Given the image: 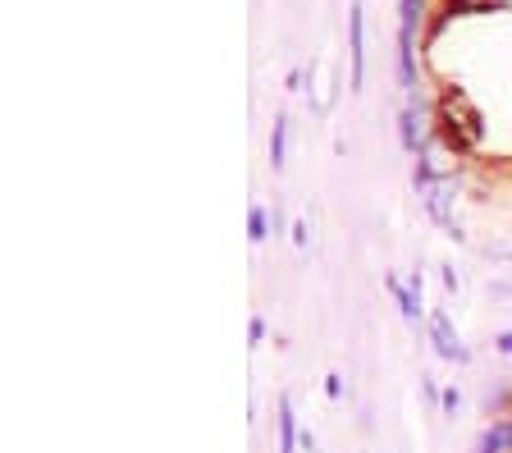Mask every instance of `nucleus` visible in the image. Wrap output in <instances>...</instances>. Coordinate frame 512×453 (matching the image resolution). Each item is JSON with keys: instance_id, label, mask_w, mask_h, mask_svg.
Returning a JSON list of instances; mask_svg holds the SVG:
<instances>
[{"instance_id": "f257e3e1", "label": "nucleus", "mask_w": 512, "mask_h": 453, "mask_svg": "<svg viewBox=\"0 0 512 453\" xmlns=\"http://www.w3.org/2000/svg\"><path fill=\"white\" fill-rule=\"evenodd\" d=\"M426 330H430V344H435V357H444L448 367H467V344H462L458 335V325L448 321L444 307H435V312L426 316Z\"/></svg>"}, {"instance_id": "f03ea898", "label": "nucleus", "mask_w": 512, "mask_h": 453, "mask_svg": "<svg viewBox=\"0 0 512 453\" xmlns=\"http://www.w3.org/2000/svg\"><path fill=\"white\" fill-rule=\"evenodd\" d=\"M348 51H352V92H362V83H366V10L362 5L348 10Z\"/></svg>"}, {"instance_id": "7ed1b4c3", "label": "nucleus", "mask_w": 512, "mask_h": 453, "mask_svg": "<svg viewBox=\"0 0 512 453\" xmlns=\"http://www.w3.org/2000/svg\"><path fill=\"white\" fill-rule=\"evenodd\" d=\"M389 293L398 298V312H403V321H426V293H421V275L412 270V280H398V275H389Z\"/></svg>"}, {"instance_id": "20e7f679", "label": "nucleus", "mask_w": 512, "mask_h": 453, "mask_svg": "<svg viewBox=\"0 0 512 453\" xmlns=\"http://www.w3.org/2000/svg\"><path fill=\"white\" fill-rule=\"evenodd\" d=\"M398 138H403V147L412 151H426L430 142V119H426V106L421 101H412V106H403V115H398Z\"/></svg>"}, {"instance_id": "39448f33", "label": "nucleus", "mask_w": 512, "mask_h": 453, "mask_svg": "<svg viewBox=\"0 0 512 453\" xmlns=\"http://www.w3.org/2000/svg\"><path fill=\"white\" fill-rule=\"evenodd\" d=\"M298 412H293V399L279 394V453H298Z\"/></svg>"}, {"instance_id": "423d86ee", "label": "nucleus", "mask_w": 512, "mask_h": 453, "mask_svg": "<svg viewBox=\"0 0 512 453\" xmlns=\"http://www.w3.org/2000/svg\"><path fill=\"white\" fill-rule=\"evenodd\" d=\"M288 165V115H275V124H270V170H284Z\"/></svg>"}, {"instance_id": "0eeeda50", "label": "nucleus", "mask_w": 512, "mask_h": 453, "mask_svg": "<svg viewBox=\"0 0 512 453\" xmlns=\"http://www.w3.org/2000/svg\"><path fill=\"white\" fill-rule=\"evenodd\" d=\"M270 229H275V216H270L266 206H261V202L247 206V243H256V248H261V243L270 238Z\"/></svg>"}, {"instance_id": "6e6552de", "label": "nucleus", "mask_w": 512, "mask_h": 453, "mask_svg": "<svg viewBox=\"0 0 512 453\" xmlns=\"http://www.w3.org/2000/svg\"><path fill=\"white\" fill-rule=\"evenodd\" d=\"M325 394H330L334 403L348 399V380H343V371H330V376H325Z\"/></svg>"}, {"instance_id": "1a4fd4ad", "label": "nucleus", "mask_w": 512, "mask_h": 453, "mask_svg": "<svg viewBox=\"0 0 512 453\" xmlns=\"http://www.w3.org/2000/svg\"><path fill=\"white\" fill-rule=\"evenodd\" d=\"M439 408H444V417H458V412H462V394L448 385L444 394H439Z\"/></svg>"}, {"instance_id": "9d476101", "label": "nucleus", "mask_w": 512, "mask_h": 453, "mask_svg": "<svg viewBox=\"0 0 512 453\" xmlns=\"http://www.w3.org/2000/svg\"><path fill=\"white\" fill-rule=\"evenodd\" d=\"M288 234H293V248H298V252L311 248V225H307V220H293V229H288Z\"/></svg>"}, {"instance_id": "9b49d317", "label": "nucleus", "mask_w": 512, "mask_h": 453, "mask_svg": "<svg viewBox=\"0 0 512 453\" xmlns=\"http://www.w3.org/2000/svg\"><path fill=\"white\" fill-rule=\"evenodd\" d=\"M247 339H252V348H261V339H266V321H261V316H252V325H247Z\"/></svg>"}, {"instance_id": "f8f14e48", "label": "nucleus", "mask_w": 512, "mask_h": 453, "mask_svg": "<svg viewBox=\"0 0 512 453\" xmlns=\"http://www.w3.org/2000/svg\"><path fill=\"white\" fill-rule=\"evenodd\" d=\"M439 284H444V293H458V270H453V266H444V270H439Z\"/></svg>"}, {"instance_id": "ddd939ff", "label": "nucleus", "mask_w": 512, "mask_h": 453, "mask_svg": "<svg viewBox=\"0 0 512 453\" xmlns=\"http://www.w3.org/2000/svg\"><path fill=\"white\" fill-rule=\"evenodd\" d=\"M421 394H426L430 403H439V394H444V389H439V385H435V380H430V376H421Z\"/></svg>"}, {"instance_id": "4468645a", "label": "nucleus", "mask_w": 512, "mask_h": 453, "mask_svg": "<svg viewBox=\"0 0 512 453\" xmlns=\"http://www.w3.org/2000/svg\"><path fill=\"white\" fill-rule=\"evenodd\" d=\"M499 431H503V449L512 453V412H508V417H499Z\"/></svg>"}, {"instance_id": "2eb2a0df", "label": "nucleus", "mask_w": 512, "mask_h": 453, "mask_svg": "<svg viewBox=\"0 0 512 453\" xmlns=\"http://www.w3.org/2000/svg\"><path fill=\"white\" fill-rule=\"evenodd\" d=\"M298 444H302V453H311V449H316V435H311V431H307V426H302V435H298Z\"/></svg>"}, {"instance_id": "dca6fc26", "label": "nucleus", "mask_w": 512, "mask_h": 453, "mask_svg": "<svg viewBox=\"0 0 512 453\" xmlns=\"http://www.w3.org/2000/svg\"><path fill=\"white\" fill-rule=\"evenodd\" d=\"M494 348H499V353H512V330H503V335L494 339Z\"/></svg>"}, {"instance_id": "f3484780", "label": "nucleus", "mask_w": 512, "mask_h": 453, "mask_svg": "<svg viewBox=\"0 0 512 453\" xmlns=\"http://www.w3.org/2000/svg\"><path fill=\"white\" fill-rule=\"evenodd\" d=\"M508 293H512V284H508Z\"/></svg>"}]
</instances>
